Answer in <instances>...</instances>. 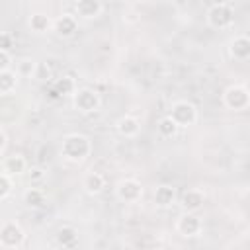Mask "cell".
Returning <instances> with one entry per match:
<instances>
[{
  "mask_svg": "<svg viewBox=\"0 0 250 250\" xmlns=\"http://www.w3.org/2000/svg\"><path fill=\"white\" fill-rule=\"evenodd\" d=\"M61 152L66 160L70 162H82L90 156L92 152V143L86 135L82 133H68L64 139H62V145H61Z\"/></svg>",
  "mask_w": 250,
  "mask_h": 250,
  "instance_id": "obj_1",
  "label": "cell"
},
{
  "mask_svg": "<svg viewBox=\"0 0 250 250\" xmlns=\"http://www.w3.org/2000/svg\"><path fill=\"white\" fill-rule=\"evenodd\" d=\"M223 104L227 109L232 111H244L250 104V92L244 84H230L223 92Z\"/></svg>",
  "mask_w": 250,
  "mask_h": 250,
  "instance_id": "obj_2",
  "label": "cell"
},
{
  "mask_svg": "<svg viewBox=\"0 0 250 250\" xmlns=\"http://www.w3.org/2000/svg\"><path fill=\"white\" fill-rule=\"evenodd\" d=\"M207 23L215 29H227L234 23V10L227 2L213 4L207 12Z\"/></svg>",
  "mask_w": 250,
  "mask_h": 250,
  "instance_id": "obj_3",
  "label": "cell"
},
{
  "mask_svg": "<svg viewBox=\"0 0 250 250\" xmlns=\"http://www.w3.org/2000/svg\"><path fill=\"white\" fill-rule=\"evenodd\" d=\"M178 127H191L197 121V109L188 100H178L172 104V109L168 113Z\"/></svg>",
  "mask_w": 250,
  "mask_h": 250,
  "instance_id": "obj_4",
  "label": "cell"
},
{
  "mask_svg": "<svg viewBox=\"0 0 250 250\" xmlns=\"http://www.w3.org/2000/svg\"><path fill=\"white\" fill-rule=\"evenodd\" d=\"M72 105L80 113H92L100 107V96L92 88H76L72 94Z\"/></svg>",
  "mask_w": 250,
  "mask_h": 250,
  "instance_id": "obj_5",
  "label": "cell"
},
{
  "mask_svg": "<svg viewBox=\"0 0 250 250\" xmlns=\"http://www.w3.org/2000/svg\"><path fill=\"white\" fill-rule=\"evenodd\" d=\"M25 240L23 229L16 221H6L0 227V246L4 248H20Z\"/></svg>",
  "mask_w": 250,
  "mask_h": 250,
  "instance_id": "obj_6",
  "label": "cell"
},
{
  "mask_svg": "<svg viewBox=\"0 0 250 250\" xmlns=\"http://www.w3.org/2000/svg\"><path fill=\"white\" fill-rule=\"evenodd\" d=\"M115 195L123 203H137L143 197V186L137 180H133V178L119 180L115 184Z\"/></svg>",
  "mask_w": 250,
  "mask_h": 250,
  "instance_id": "obj_7",
  "label": "cell"
},
{
  "mask_svg": "<svg viewBox=\"0 0 250 250\" xmlns=\"http://www.w3.org/2000/svg\"><path fill=\"white\" fill-rule=\"evenodd\" d=\"M176 230H178V234H182L186 238H191V236H197L203 230V223L195 213L184 211V215H180L178 221H176Z\"/></svg>",
  "mask_w": 250,
  "mask_h": 250,
  "instance_id": "obj_8",
  "label": "cell"
},
{
  "mask_svg": "<svg viewBox=\"0 0 250 250\" xmlns=\"http://www.w3.org/2000/svg\"><path fill=\"white\" fill-rule=\"evenodd\" d=\"M203 201H205V193L197 188H189L182 193V199H180V205L184 211H189V213H195L203 207Z\"/></svg>",
  "mask_w": 250,
  "mask_h": 250,
  "instance_id": "obj_9",
  "label": "cell"
},
{
  "mask_svg": "<svg viewBox=\"0 0 250 250\" xmlns=\"http://www.w3.org/2000/svg\"><path fill=\"white\" fill-rule=\"evenodd\" d=\"M74 10H76V16L82 18V20H94L102 14L104 6H102V0H76L74 4Z\"/></svg>",
  "mask_w": 250,
  "mask_h": 250,
  "instance_id": "obj_10",
  "label": "cell"
},
{
  "mask_svg": "<svg viewBox=\"0 0 250 250\" xmlns=\"http://www.w3.org/2000/svg\"><path fill=\"white\" fill-rule=\"evenodd\" d=\"M53 29H55V33L59 37H72L76 33V29H78V21H76L74 16L62 14L61 18H57L53 21Z\"/></svg>",
  "mask_w": 250,
  "mask_h": 250,
  "instance_id": "obj_11",
  "label": "cell"
},
{
  "mask_svg": "<svg viewBox=\"0 0 250 250\" xmlns=\"http://www.w3.org/2000/svg\"><path fill=\"white\" fill-rule=\"evenodd\" d=\"M76 90V82L72 76H61L57 78L53 84H51V90H49V96L53 100L57 98H62V96H72Z\"/></svg>",
  "mask_w": 250,
  "mask_h": 250,
  "instance_id": "obj_12",
  "label": "cell"
},
{
  "mask_svg": "<svg viewBox=\"0 0 250 250\" xmlns=\"http://www.w3.org/2000/svg\"><path fill=\"white\" fill-rule=\"evenodd\" d=\"M115 129H117L119 135L127 137V139H133V137L139 135L141 123H139V119L133 117V115H121V117L117 119V123H115Z\"/></svg>",
  "mask_w": 250,
  "mask_h": 250,
  "instance_id": "obj_13",
  "label": "cell"
},
{
  "mask_svg": "<svg viewBox=\"0 0 250 250\" xmlns=\"http://www.w3.org/2000/svg\"><path fill=\"white\" fill-rule=\"evenodd\" d=\"M230 55L238 61H246L250 57V39L246 35H236L232 41H230V47H229Z\"/></svg>",
  "mask_w": 250,
  "mask_h": 250,
  "instance_id": "obj_14",
  "label": "cell"
},
{
  "mask_svg": "<svg viewBox=\"0 0 250 250\" xmlns=\"http://www.w3.org/2000/svg\"><path fill=\"white\" fill-rule=\"evenodd\" d=\"M152 197H154V203L158 207H170L176 201V189L168 184H162V186H156Z\"/></svg>",
  "mask_w": 250,
  "mask_h": 250,
  "instance_id": "obj_15",
  "label": "cell"
},
{
  "mask_svg": "<svg viewBox=\"0 0 250 250\" xmlns=\"http://www.w3.org/2000/svg\"><path fill=\"white\" fill-rule=\"evenodd\" d=\"M82 188L86 189V193L96 195L105 188V178L100 172H88L84 176V180H82Z\"/></svg>",
  "mask_w": 250,
  "mask_h": 250,
  "instance_id": "obj_16",
  "label": "cell"
},
{
  "mask_svg": "<svg viewBox=\"0 0 250 250\" xmlns=\"http://www.w3.org/2000/svg\"><path fill=\"white\" fill-rule=\"evenodd\" d=\"M4 172L10 174V176H18V174H23L25 168H27V162L21 154H10L4 158Z\"/></svg>",
  "mask_w": 250,
  "mask_h": 250,
  "instance_id": "obj_17",
  "label": "cell"
},
{
  "mask_svg": "<svg viewBox=\"0 0 250 250\" xmlns=\"http://www.w3.org/2000/svg\"><path fill=\"white\" fill-rule=\"evenodd\" d=\"M57 244L59 246H62V248H72V246H76V242H78V232H76V229L74 227H70V225H64V227H61L59 230H57Z\"/></svg>",
  "mask_w": 250,
  "mask_h": 250,
  "instance_id": "obj_18",
  "label": "cell"
},
{
  "mask_svg": "<svg viewBox=\"0 0 250 250\" xmlns=\"http://www.w3.org/2000/svg\"><path fill=\"white\" fill-rule=\"evenodd\" d=\"M18 72L12 68L0 70V94H12L18 86Z\"/></svg>",
  "mask_w": 250,
  "mask_h": 250,
  "instance_id": "obj_19",
  "label": "cell"
},
{
  "mask_svg": "<svg viewBox=\"0 0 250 250\" xmlns=\"http://www.w3.org/2000/svg\"><path fill=\"white\" fill-rule=\"evenodd\" d=\"M29 27H31L35 33H45L49 27H53V21H51V18H49L47 14L37 12V14H31V18H29Z\"/></svg>",
  "mask_w": 250,
  "mask_h": 250,
  "instance_id": "obj_20",
  "label": "cell"
},
{
  "mask_svg": "<svg viewBox=\"0 0 250 250\" xmlns=\"http://www.w3.org/2000/svg\"><path fill=\"white\" fill-rule=\"evenodd\" d=\"M23 203L29 205V207H41L45 203V193L37 188H29L25 193H23Z\"/></svg>",
  "mask_w": 250,
  "mask_h": 250,
  "instance_id": "obj_21",
  "label": "cell"
},
{
  "mask_svg": "<svg viewBox=\"0 0 250 250\" xmlns=\"http://www.w3.org/2000/svg\"><path fill=\"white\" fill-rule=\"evenodd\" d=\"M158 133L162 135V137H174L176 135V131L180 129L176 123H174V119L170 117V115H164L160 121H158Z\"/></svg>",
  "mask_w": 250,
  "mask_h": 250,
  "instance_id": "obj_22",
  "label": "cell"
},
{
  "mask_svg": "<svg viewBox=\"0 0 250 250\" xmlns=\"http://www.w3.org/2000/svg\"><path fill=\"white\" fill-rule=\"evenodd\" d=\"M33 70H35V61H31V59H21L16 64L18 76H33Z\"/></svg>",
  "mask_w": 250,
  "mask_h": 250,
  "instance_id": "obj_23",
  "label": "cell"
},
{
  "mask_svg": "<svg viewBox=\"0 0 250 250\" xmlns=\"http://www.w3.org/2000/svg\"><path fill=\"white\" fill-rule=\"evenodd\" d=\"M12 191V176L6 172H0V199H4Z\"/></svg>",
  "mask_w": 250,
  "mask_h": 250,
  "instance_id": "obj_24",
  "label": "cell"
},
{
  "mask_svg": "<svg viewBox=\"0 0 250 250\" xmlns=\"http://www.w3.org/2000/svg\"><path fill=\"white\" fill-rule=\"evenodd\" d=\"M33 78H37V80H51V68L45 62H35Z\"/></svg>",
  "mask_w": 250,
  "mask_h": 250,
  "instance_id": "obj_25",
  "label": "cell"
},
{
  "mask_svg": "<svg viewBox=\"0 0 250 250\" xmlns=\"http://www.w3.org/2000/svg\"><path fill=\"white\" fill-rule=\"evenodd\" d=\"M6 68H12V57H10V51L0 49V70H6Z\"/></svg>",
  "mask_w": 250,
  "mask_h": 250,
  "instance_id": "obj_26",
  "label": "cell"
},
{
  "mask_svg": "<svg viewBox=\"0 0 250 250\" xmlns=\"http://www.w3.org/2000/svg\"><path fill=\"white\" fill-rule=\"evenodd\" d=\"M10 47H12V35L10 33H0V49L10 51Z\"/></svg>",
  "mask_w": 250,
  "mask_h": 250,
  "instance_id": "obj_27",
  "label": "cell"
},
{
  "mask_svg": "<svg viewBox=\"0 0 250 250\" xmlns=\"http://www.w3.org/2000/svg\"><path fill=\"white\" fill-rule=\"evenodd\" d=\"M6 145H8V137H6V133L0 129V154L6 150Z\"/></svg>",
  "mask_w": 250,
  "mask_h": 250,
  "instance_id": "obj_28",
  "label": "cell"
},
{
  "mask_svg": "<svg viewBox=\"0 0 250 250\" xmlns=\"http://www.w3.org/2000/svg\"><path fill=\"white\" fill-rule=\"evenodd\" d=\"M43 174H41V170L39 168H33V170H29V178L31 180H35V178H41Z\"/></svg>",
  "mask_w": 250,
  "mask_h": 250,
  "instance_id": "obj_29",
  "label": "cell"
}]
</instances>
